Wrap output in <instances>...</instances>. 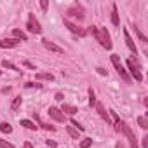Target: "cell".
Instances as JSON below:
<instances>
[{
  "label": "cell",
  "instance_id": "cell-11",
  "mask_svg": "<svg viewBox=\"0 0 148 148\" xmlns=\"http://www.w3.org/2000/svg\"><path fill=\"white\" fill-rule=\"evenodd\" d=\"M18 44H19V40H16V38H4V40H0V47H2V49L16 47Z\"/></svg>",
  "mask_w": 148,
  "mask_h": 148
},
{
  "label": "cell",
  "instance_id": "cell-26",
  "mask_svg": "<svg viewBox=\"0 0 148 148\" xmlns=\"http://www.w3.org/2000/svg\"><path fill=\"white\" fill-rule=\"evenodd\" d=\"M92 145V139H89V138H86L84 141H80V148H89Z\"/></svg>",
  "mask_w": 148,
  "mask_h": 148
},
{
  "label": "cell",
  "instance_id": "cell-13",
  "mask_svg": "<svg viewBox=\"0 0 148 148\" xmlns=\"http://www.w3.org/2000/svg\"><path fill=\"white\" fill-rule=\"evenodd\" d=\"M61 112L64 113V115H75L79 110L73 106V105H66V103H63V106H61Z\"/></svg>",
  "mask_w": 148,
  "mask_h": 148
},
{
  "label": "cell",
  "instance_id": "cell-3",
  "mask_svg": "<svg viewBox=\"0 0 148 148\" xmlns=\"http://www.w3.org/2000/svg\"><path fill=\"white\" fill-rule=\"evenodd\" d=\"M112 63H113V66H115L117 73L120 75V79H122L124 82H131V77H129V73H127V70L124 68V64L120 63V58H119L117 54H113V56H112Z\"/></svg>",
  "mask_w": 148,
  "mask_h": 148
},
{
  "label": "cell",
  "instance_id": "cell-25",
  "mask_svg": "<svg viewBox=\"0 0 148 148\" xmlns=\"http://www.w3.org/2000/svg\"><path fill=\"white\" fill-rule=\"evenodd\" d=\"M2 64H4L5 68H11V70H16V71H21V70H19L18 66H16V64H12V63H9L7 59H4V61H2Z\"/></svg>",
  "mask_w": 148,
  "mask_h": 148
},
{
  "label": "cell",
  "instance_id": "cell-29",
  "mask_svg": "<svg viewBox=\"0 0 148 148\" xmlns=\"http://www.w3.org/2000/svg\"><path fill=\"white\" fill-rule=\"evenodd\" d=\"M26 87H30V89H33V87H37V89H40L42 86H40V84H33V82H26Z\"/></svg>",
  "mask_w": 148,
  "mask_h": 148
},
{
  "label": "cell",
  "instance_id": "cell-7",
  "mask_svg": "<svg viewBox=\"0 0 148 148\" xmlns=\"http://www.w3.org/2000/svg\"><path fill=\"white\" fill-rule=\"evenodd\" d=\"M122 131H124V134L127 136V139H129V143H131V148H138V145H136V136H134V132L131 131V127L129 125H122Z\"/></svg>",
  "mask_w": 148,
  "mask_h": 148
},
{
  "label": "cell",
  "instance_id": "cell-31",
  "mask_svg": "<svg viewBox=\"0 0 148 148\" xmlns=\"http://www.w3.org/2000/svg\"><path fill=\"white\" fill-rule=\"evenodd\" d=\"M45 143H47V146H51V148H56V146H58V145H56V141H51V139H47Z\"/></svg>",
  "mask_w": 148,
  "mask_h": 148
},
{
  "label": "cell",
  "instance_id": "cell-19",
  "mask_svg": "<svg viewBox=\"0 0 148 148\" xmlns=\"http://www.w3.org/2000/svg\"><path fill=\"white\" fill-rule=\"evenodd\" d=\"M21 101H23V98H21V96H16V98H14V101L11 103V110H12V112H16V110L19 108Z\"/></svg>",
  "mask_w": 148,
  "mask_h": 148
},
{
  "label": "cell",
  "instance_id": "cell-8",
  "mask_svg": "<svg viewBox=\"0 0 148 148\" xmlns=\"http://www.w3.org/2000/svg\"><path fill=\"white\" fill-rule=\"evenodd\" d=\"M49 115H51L54 120H58V122H64V120H66V115H64L61 110L54 108V106H51V108H49Z\"/></svg>",
  "mask_w": 148,
  "mask_h": 148
},
{
  "label": "cell",
  "instance_id": "cell-28",
  "mask_svg": "<svg viewBox=\"0 0 148 148\" xmlns=\"http://www.w3.org/2000/svg\"><path fill=\"white\" fill-rule=\"evenodd\" d=\"M134 32H136V35L139 37V40H141V42H146V37H145V35L139 32V28H136V26H134Z\"/></svg>",
  "mask_w": 148,
  "mask_h": 148
},
{
  "label": "cell",
  "instance_id": "cell-30",
  "mask_svg": "<svg viewBox=\"0 0 148 148\" xmlns=\"http://www.w3.org/2000/svg\"><path fill=\"white\" fill-rule=\"evenodd\" d=\"M71 124H73V127H77L79 131H84V125H80V124H79L77 120H71Z\"/></svg>",
  "mask_w": 148,
  "mask_h": 148
},
{
  "label": "cell",
  "instance_id": "cell-18",
  "mask_svg": "<svg viewBox=\"0 0 148 148\" xmlns=\"http://www.w3.org/2000/svg\"><path fill=\"white\" fill-rule=\"evenodd\" d=\"M37 80H54V75H51V73H37Z\"/></svg>",
  "mask_w": 148,
  "mask_h": 148
},
{
  "label": "cell",
  "instance_id": "cell-27",
  "mask_svg": "<svg viewBox=\"0 0 148 148\" xmlns=\"http://www.w3.org/2000/svg\"><path fill=\"white\" fill-rule=\"evenodd\" d=\"M0 148H14V145L5 141V139H0Z\"/></svg>",
  "mask_w": 148,
  "mask_h": 148
},
{
  "label": "cell",
  "instance_id": "cell-2",
  "mask_svg": "<svg viewBox=\"0 0 148 148\" xmlns=\"http://www.w3.org/2000/svg\"><path fill=\"white\" fill-rule=\"evenodd\" d=\"M127 68H129V71H131V75L134 77V80H136V82H141V80H143V73H141V66H139V63H138L136 59L129 58V59H127Z\"/></svg>",
  "mask_w": 148,
  "mask_h": 148
},
{
  "label": "cell",
  "instance_id": "cell-16",
  "mask_svg": "<svg viewBox=\"0 0 148 148\" xmlns=\"http://www.w3.org/2000/svg\"><path fill=\"white\" fill-rule=\"evenodd\" d=\"M21 125L26 127V129H32V131H37V129H38V125H35V124H33L32 120H28V119H23V120H21Z\"/></svg>",
  "mask_w": 148,
  "mask_h": 148
},
{
  "label": "cell",
  "instance_id": "cell-14",
  "mask_svg": "<svg viewBox=\"0 0 148 148\" xmlns=\"http://www.w3.org/2000/svg\"><path fill=\"white\" fill-rule=\"evenodd\" d=\"M110 112H112V115H113V119H115V124H113V129H115L117 132H120V131H122V125H124V122H122V120L119 119V115H117V113H115L113 110H110Z\"/></svg>",
  "mask_w": 148,
  "mask_h": 148
},
{
  "label": "cell",
  "instance_id": "cell-32",
  "mask_svg": "<svg viewBox=\"0 0 148 148\" xmlns=\"http://www.w3.org/2000/svg\"><path fill=\"white\" fill-rule=\"evenodd\" d=\"M40 7H42V9H47V7H49V2H47V0H42V2H40Z\"/></svg>",
  "mask_w": 148,
  "mask_h": 148
},
{
  "label": "cell",
  "instance_id": "cell-15",
  "mask_svg": "<svg viewBox=\"0 0 148 148\" xmlns=\"http://www.w3.org/2000/svg\"><path fill=\"white\" fill-rule=\"evenodd\" d=\"M112 23H113L115 26H119V23H120V19H119V11H117V5H115V4L112 5Z\"/></svg>",
  "mask_w": 148,
  "mask_h": 148
},
{
  "label": "cell",
  "instance_id": "cell-34",
  "mask_svg": "<svg viewBox=\"0 0 148 148\" xmlns=\"http://www.w3.org/2000/svg\"><path fill=\"white\" fill-rule=\"evenodd\" d=\"M23 148H33V145H32V143H30V141H26V143H25V145H23Z\"/></svg>",
  "mask_w": 148,
  "mask_h": 148
},
{
  "label": "cell",
  "instance_id": "cell-10",
  "mask_svg": "<svg viewBox=\"0 0 148 148\" xmlns=\"http://www.w3.org/2000/svg\"><path fill=\"white\" fill-rule=\"evenodd\" d=\"M42 44H44L45 49H49V51H52V52H58V54H63V52H64L63 47H59V45H56V44H52V42H49V40H42Z\"/></svg>",
  "mask_w": 148,
  "mask_h": 148
},
{
  "label": "cell",
  "instance_id": "cell-4",
  "mask_svg": "<svg viewBox=\"0 0 148 148\" xmlns=\"http://www.w3.org/2000/svg\"><path fill=\"white\" fill-rule=\"evenodd\" d=\"M26 28H28L32 33H40V32H42V28H40V23L37 21L35 14H30V16H28V21H26Z\"/></svg>",
  "mask_w": 148,
  "mask_h": 148
},
{
  "label": "cell",
  "instance_id": "cell-35",
  "mask_svg": "<svg viewBox=\"0 0 148 148\" xmlns=\"http://www.w3.org/2000/svg\"><path fill=\"white\" fill-rule=\"evenodd\" d=\"M98 73H101V75H106V71H105L103 68H98Z\"/></svg>",
  "mask_w": 148,
  "mask_h": 148
},
{
  "label": "cell",
  "instance_id": "cell-17",
  "mask_svg": "<svg viewBox=\"0 0 148 148\" xmlns=\"http://www.w3.org/2000/svg\"><path fill=\"white\" fill-rule=\"evenodd\" d=\"M12 35H14V38H16V40H19V42L28 38V37H26V33H23L21 30H12Z\"/></svg>",
  "mask_w": 148,
  "mask_h": 148
},
{
  "label": "cell",
  "instance_id": "cell-23",
  "mask_svg": "<svg viewBox=\"0 0 148 148\" xmlns=\"http://www.w3.org/2000/svg\"><path fill=\"white\" fill-rule=\"evenodd\" d=\"M35 119H37V122H38V124H40V125H42L45 131H54V125H49V124H44V122H40V117H38L37 113H35Z\"/></svg>",
  "mask_w": 148,
  "mask_h": 148
},
{
  "label": "cell",
  "instance_id": "cell-1",
  "mask_svg": "<svg viewBox=\"0 0 148 148\" xmlns=\"http://www.w3.org/2000/svg\"><path fill=\"white\" fill-rule=\"evenodd\" d=\"M105 49H112V38H110V33L106 32V28H103V26H91L89 30H87Z\"/></svg>",
  "mask_w": 148,
  "mask_h": 148
},
{
  "label": "cell",
  "instance_id": "cell-33",
  "mask_svg": "<svg viewBox=\"0 0 148 148\" xmlns=\"http://www.w3.org/2000/svg\"><path fill=\"white\" fill-rule=\"evenodd\" d=\"M143 148H148V136L143 138Z\"/></svg>",
  "mask_w": 148,
  "mask_h": 148
},
{
  "label": "cell",
  "instance_id": "cell-20",
  "mask_svg": "<svg viewBox=\"0 0 148 148\" xmlns=\"http://www.w3.org/2000/svg\"><path fill=\"white\" fill-rule=\"evenodd\" d=\"M0 131L5 132V134H11L12 132V125H9L7 122H2V124H0Z\"/></svg>",
  "mask_w": 148,
  "mask_h": 148
},
{
  "label": "cell",
  "instance_id": "cell-21",
  "mask_svg": "<svg viewBox=\"0 0 148 148\" xmlns=\"http://www.w3.org/2000/svg\"><path fill=\"white\" fill-rule=\"evenodd\" d=\"M66 131H68V134H70L73 139H77V138H79V131H77V129H73L71 125H66Z\"/></svg>",
  "mask_w": 148,
  "mask_h": 148
},
{
  "label": "cell",
  "instance_id": "cell-12",
  "mask_svg": "<svg viewBox=\"0 0 148 148\" xmlns=\"http://www.w3.org/2000/svg\"><path fill=\"white\" fill-rule=\"evenodd\" d=\"M96 106V110H98V113H99V117L106 122V124H110V115H108V112H105V108H103V105L101 103H96L94 105Z\"/></svg>",
  "mask_w": 148,
  "mask_h": 148
},
{
  "label": "cell",
  "instance_id": "cell-9",
  "mask_svg": "<svg viewBox=\"0 0 148 148\" xmlns=\"http://www.w3.org/2000/svg\"><path fill=\"white\" fill-rule=\"evenodd\" d=\"M124 37H125V44H127V47H129V49H131V52H134V56H136L138 47H136V44H134V40L131 38V35H129V32H127V30H124Z\"/></svg>",
  "mask_w": 148,
  "mask_h": 148
},
{
  "label": "cell",
  "instance_id": "cell-5",
  "mask_svg": "<svg viewBox=\"0 0 148 148\" xmlns=\"http://www.w3.org/2000/svg\"><path fill=\"white\" fill-rule=\"evenodd\" d=\"M66 16H68V18H79V19H84V9H82V5H79V4L71 5V7L66 11Z\"/></svg>",
  "mask_w": 148,
  "mask_h": 148
},
{
  "label": "cell",
  "instance_id": "cell-6",
  "mask_svg": "<svg viewBox=\"0 0 148 148\" xmlns=\"http://www.w3.org/2000/svg\"><path fill=\"white\" fill-rule=\"evenodd\" d=\"M64 26L71 32V33H75V35H80V37H84L86 33H87V30H84V28H79L77 25H73L70 19H64Z\"/></svg>",
  "mask_w": 148,
  "mask_h": 148
},
{
  "label": "cell",
  "instance_id": "cell-22",
  "mask_svg": "<svg viewBox=\"0 0 148 148\" xmlns=\"http://www.w3.org/2000/svg\"><path fill=\"white\" fill-rule=\"evenodd\" d=\"M98 101H96V94H94V91L92 89H89V106H94Z\"/></svg>",
  "mask_w": 148,
  "mask_h": 148
},
{
  "label": "cell",
  "instance_id": "cell-24",
  "mask_svg": "<svg viewBox=\"0 0 148 148\" xmlns=\"http://www.w3.org/2000/svg\"><path fill=\"white\" fill-rule=\"evenodd\" d=\"M138 124H139L141 129H146V127H148V120H146V117H138Z\"/></svg>",
  "mask_w": 148,
  "mask_h": 148
}]
</instances>
